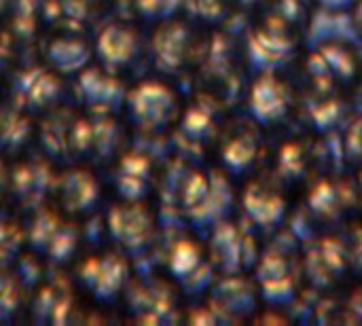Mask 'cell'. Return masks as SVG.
<instances>
[{"mask_svg":"<svg viewBox=\"0 0 362 326\" xmlns=\"http://www.w3.org/2000/svg\"><path fill=\"white\" fill-rule=\"evenodd\" d=\"M257 155V142L252 136H240L225 149V163L231 170H244Z\"/></svg>","mask_w":362,"mask_h":326,"instance_id":"9","label":"cell"},{"mask_svg":"<svg viewBox=\"0 0 362 326\" xmlns=\"http://www.w3.org/2000/svg\"><path fill=\"white\" fill-rule=\"evenodd\" d=\"M199 2H214V0H199ZM195 11L199 13V15H204V17H214L216 13H218V8L214 6V11H208V6H204V4H199V6H195Z\"/></svg>","mask_w":362,"mask_h":326,"instance_id":"13","label":"cell"},{"mask_svg":"<svg viewBox=\"0 0 362 326\" xmlns=\"http://www.w3.org/2000/svg\"><path fill=\"white\" fill-rule=\"evenodd\" d=\"M199 267V250L191 242H180L174 246L170 257V269L176 278H189Z\"/></svg>","mask_w":362,"mask_h":326,"instance_id":"8","label":"cell"},{"mask_svg":"<svg viewBox=\"0 0 362 326\" xmlns=\"http://www.w3.org/2000/svg\"><path fill=\"white\" fill-rule=\"evenodd\" d=\"M187 42V30L178 23L165 25L155 38L157 62L163 68H176L182 62V51Z\"/></svg>","mask_w":362,"mask_h":326,"instance_id":"6","label":"cell"},{"mask_svg":"<svg viewBox=\"0 0 362 326\" xmlns=\"http://www.w3.org/2000/svg\"><path fill=\"white\" fill-rule=\"evenodd\" d=\"M250 108H252L255 117L261 121V125L272 119H282L291 110L288 87L272 74L261 76L259 83L252 87Z\"/></svg>","mask_w":362,"mask_h":326,"instance_id":"2","label":"cell"},{"mask_svg":"<svg viewBox=\"0 0 362 326\" xmlns=\"http://www.w3.org/2000/svg\"><path fill=\"white\" fill-rule=\"evenodd\" d=\"M93 274L87 278V284L95 291L100 299H110L117 295L125 280V265L117 257H108L104 261H95L87 265Z\"/></svg>","mask_w":362,"mask_h":326,"instance_id":"5","label":"cell"},{"mask_svg":"<svg viewBox=\"0 0 362 326\" xmlns=\"http://www.w3.org/2000/svg\"><path fill=\"white\" fill-rule=\"evenodd\" d=\"M350 19H352V28L358 34V38H362V0H356L354 6L350 8Z\"/></svg>","mask_w":362,"mask_h":326,"instance_id":"12","label":"cell"},{"mask_svg":"<svg viewBox=\"0 0 362 326\" xmlns=\"http://www.w3.org/2000/svg\"><path fill=\"white\" fill-rule=\"evenodd\" d=\"M129 110L138 125L148 129L163 127L176 112V98L159 83H142L129 93Z\"/></svg>","mask_w":362,"mask_h":326,"instance_id":"1","label":"cell"},{"mask_svg":"<svg viewBox=\"0 0 362 326\" xmlns=\"http://www.w3.org/2000/svg\"><path fill=\"white\" fill-rule=\"evenodd\" d=\"M49 57H53L62 70H74L87 59V49L78 42H55L49 49Z\"/></svg>","mask_w":362,"mask_h":326,"instance_id":"10","label":"cell"},{"mask_svg":"<svg viewBox=\"0 0 362 326\" xmlns=\"http://www.w3.org/2000/svg\"><path fill=\"white\" fill-rule=\"evenodd\" d=\"M110 231L123 246L136 250L146 244L151 219L140 206H121L110 212Z\"/></svg>","mask_w":362,"mask_h":326,"instance_id":"3","label":"cell"},{"mask_svg":"<svg viewBox=\"0 0 362 326\" xmlns=\"http://www.w3.org/2000/svg\"><path fill=\"white\" fill-rule=\"evenodd\" d=\"M98 51H100V57L106 64L121 66V64H127L134 57L136 38H134V34L129 30H125L121 25H110L100 34Z\"/></svg>","mask_w":362,"mask_h":326,"instance_id":"4","label":"cell"},{"mask_svg":"<svg viewBox=\"0 0 362 326\" xmlns=\"http://www.w3.org/2000/svg\"><path fill=\"white\" fill-rule=\"evenodd\" d=\"M312 2L329 13H350L356 0H312Z\"/></svg>","mask_w":362,"mask_h":326,"instance_id":"11","label":"cell"},{"mask_svg":"<svg viewBox=\"0 0 362 326\" xmlns=\"http://www.w3.org/2000/svg\"><path fill=\"white\" fill-rule=\"evenodd\" d=\"M64 199L68 206H72V210H87V206H91V202L95 199L93 180L83 172H74L66 182Z\"/></svg>","mask_w":362,"mask_h":326,"instance_id":"7","label":"cell"}]
</instances>
